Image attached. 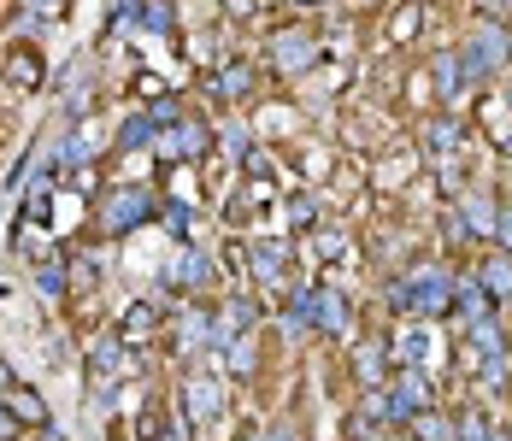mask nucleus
I'll return each mask as SVG.
<instances>
[{
  "mask_svg": "<svg viewBox=\"0 0 512 441\" xmlns=\"http://www.w3.org/2000/svg\"><path fill=\"white\" fill-rule=\"evenodd\" d=\"M130 18L142 30H154V36H177V24H183L177 0H130Z\"/></svg>",
  "mask_w": 512,
  "mask_h": 441,
  "instance_id": "nucleus-28",
  "label": "nucleus"
},
{
  "mask_svg": "<svg viewBox=\"0 0 512 441\" xmlns=\"http://www.w3.org/2000/svg\"><path fill=\"white\" fill-rule=\"evenodd\" d=\"M248 112H254V136L271 147L301 142V130H307V106H289V100H254Z\"/></svg>",
  "mask_w": 512,
  "mask_h": 441,
  "instance_id": "nucleus-16",
  "label": "nucleus"
},
{
  "mask_svg": "<svg viewBox=\"0 0 512 441\" xmlns=\"http://www.w3.org/2000/svg\"><path fill=\"white\" fill-rule=\"evenodd\" d=\"M424 30H430V0H395L389 18H383V42L389 48H412Z\"/></svg>",
  "mask_w": 512,
  "mask_h": 441,
  "instance_id": "nucleus-20",
  "label": "nucleus"
},
{
  "mask_svg": "<svg viewBox=\"0 0 512 441\" xmlns=\"http://www.w3.org/2000/svg\"><path fill=\"white\" fill-rule=\"evenodd\" d=\"M65 0H18V12H59Z\"/></svg>",
  "mask_w": 512,
  "mask_h": 441,
  "instance_id": "nucleus-37",
  "label": "nucleus"
},
{
  "mask_svg": "<svg viewBox=\"0 0 512 441\" xmlns=\"http://www.w3.org/2000/svg\"><path fill=\"white\" fill-rule=\"evenodd\" d=\"M0 406H6L24 430H53V412H48V400H42V389L24 383V377H12V371H0Z\"/></svg>",
  "mask_w": 512,
  "mask_h": 441,
  "instance_id": "nucleus-17",
  "label": "nucleus"
},
{
  "mask_svg": "<svg viewBox=\"0 0 512 441\" xmlns=\"http://www.w3.org/2000/svg\"><path fill=\"white\" fill-rule=\"evenodd\" d=\"M165 283L183 294V300H189V294H212V283H218V259H212L201 242H183L177 259L165 265Z\"/></svg>",
  "mask_w": 512,
  "mask_h": 441,
  "instance_id": "nucleus-14",
  "label": "nucleus"
},
{
  "mask_svg": "<svg viewBox=\"0 0 512 441\" xmlns=\"http://www.w3.org/2000/svg\"><path fill=\"white\" fill-rule=\"evenodd\" d=\"M454 206H460L465 230H471V242L489 247L495 242V218H501V195L495 189H483V183H465L460 195H454Z\"/></svg>",
  "mask_w": 512,
  "mask_h": 441,
  "instance_id": "nucleus-18",
  "label": "nucleus"
},
{
  "mask_svg": "<svg viewBox=\"0 0 512 441\" xmlns=\"http://www.w3.org/2000/svg\"><path fill=\"white\" fill-rule=\"evenodd\" d=\"M436 230H442V247H448V253H454V247H471V230H465V218H460V206H454V200H442Z\"/></svg>",
  "mask_w": 512,
  "mask_h": 441,
  "instance_id": "nucleus-31",
  "label": "nucleus"
},
{
  "mask_svg": "<svg viewBox=\"0 0 512 441\" xmlns=\"http://www.w3.org/2000/svg\"><path fill=\"white\" fill-rule=\"evenodd\" d=\"M283 6H324V0H283Z\"/></svg>",
  "mask_w": 512,
  "mask_h": 441,
  "instance_id": "nucleus-38",
  "label": "nucleus"
},
{
  "mask_svg": "<svg viewBox=\"0 0 512 441\" xmlns=\"http://www.w3.org/2000/svg\"><path fill=\"white\" fill-rule=\"evenodd\" d=\"M424 171V153L418 147H389L383 159H371V189H383V195H395L401 183H412Z\"/></svg>",
  "mask_w": 512,
  "mask_h": 441,
  "instance_id": "nucleus-21",
  "label": "nucleus"
},
{
  "mask_svg": "<svg viewBox=\"0 0 512 441\" xmlns=\"http://www.w3.org/2000/svg\"><path fill=\"white\" fill-rule=\"evenodd\" d=\"M136 95H142V100H154V95H165V83H159L154 71H142V77H136Z\"/></svg>",
  "mask_w": 512,
  "mask_h": 441,
  "instance_id": "nucleus-36",
  "label": "nucleus"
},
{
  "mask_svg": "<svg viewBox=\"0 0 512 441\" xmlns=\"http://www.w3.org/2000/svg\"><path fill=\"white\" fill-rule=\"evenodd\" d=\"M454 48H460L465 83H471V89H489L501 71H512V24H501V18H477V12H471V24H465V36L454 42Z\"/></svg>",
  "mask_w": 512,
  "mask_h": 441,
  "instance_id": "nucleus-2",
  "label": "nucleus"
},
{
  "mask_svg": "<svg viewBox=\"0 0 512 441\" xmlns=\"http://www.w3.org/2000/svg\"><path fill=\"white\" fill-rule=\"evenodd\" d=\"M389 353H395V365H424V353H430V324H424V318H407L401 330H389Z\"/></svg>",
  "mask_w": 512,
  "mask_h": 441,
  "instance_id": "nucleus-25",
  "label": "nucleus"
},
{
  "mask_svg": "<svg viewBox=\"0 0 512 441\" xmlns=\"http://www.w3.org/2000/svg\"><path fill=\"white\" fill-rule=\"evenodd\" d=\"M248 265H254V294H265V300H289L295 294V247H289V236H248Z\"/></svg>",
  "mask_w": 512,
  "mask_h": 441,
  "instance_id": "nucleus-4",
  "label": "nucleus"
},
{
  "mask_svg": "<svg viewBox=\"0 0 512 441\" xmlns=\"http://www.w3.org/2000/svg\"><path fill=\"white\" fill-rule=\"evenodd\" d=\"M165 195H159V183H101V195L89 200V242H124V236H136L142 224H154Z\"/></svg>",
  "mask_w": 512,
  "mask_h": 441,
  "instance_id": "nucleus-1",
  "label": "nucleus"
},
{
  "mask_svg": "<svg viewBox=\"0 0 512 441\" xmlns=\"http://www.w3.org/2000/svg\"><path fill=\"white\" fill-rule=\"evenodd\" d=\"M348 377H354V389H383V383L395 377L389 330H377V336H354V342H348Z\"/></svg>",
  "mask_w": 512,
  "mask_h": 441,
  "instance_id": "nucleus-12",
  "label": "nucleus"
},
{
  "mask_svg": "<svg viewBox=\"0 0 512 441\" xmlns=\"http://www.w3.org/2000/svg\"><path fill=\"white\" fill-rule=\"evenodd\" d=\"M159 195L177 206H201V165H159Z\"/></svg>",
  "mask_w": 512,
  "mask_h": 441,
  "instance_id": "nucleus-24",
  "label": "nucleus"
},
{
  "mask_svg": "<svg viewBox=\"0 0 512 441\" xmlns=\"http://www.w3.org/2000/svg\"><path fill=\"white\" fill-rule=\"evenodd\" d=\"M112 441H124V436H118V430H112Z\"/></svg>",
  "mask_w": 512,
  "mask_h": 441,
  "instance_id": "nucleus-40",
  "label": "nucleus"
},
{
  "mask_svg": "<svg viewBox=\"0 0 512 441\" xmlns=\"http://www.w3.org/2000/svg\"><path fill=\"white\" fill-rule=\"evenodd\" d=\"M259 89H265V65L242 59V53H230L224 65H212L201 77V95H212L218 106H254Z\"/></svg>",
  "mask_w": 512,
  "mask_h": 441,
  "instance_id": "nucleus-8",
  "label": "nucleus"
},
{
  "mask_svg": "<svg viewBox=\"0 0 512 441\" xmlns=\"http://www.w3.org/2000/svg\"><path fill=\"white\" fill-rule=\"evenodd\" d=\"M448 418H454V441H495V418H489L483 406H471V400L454 406Z\"/></svg>",
  "mask_w": 512,
  "mask_h": 441,
  "instance_id": "nucleus-29",
  "label": "nucleus"
},
{
  "mask_svg": "<svg viewBox=\"0 0 512 441\" xmlns=\"http://www.w3.org/2000/svg\"><path fill=\"white\" fill-rule=\"evenodd\" d=\"M0 83L12 95H42L48 89V53H42V42H30V36L6 42L0 48Z\"/></svg>",
  "mask_w": 512,
  "mask_h": 441,
  "instance_id": "nucleus-10",
  "label": "nucleus"
},
{
  "mask_svg": "<svg viewBox=\"0 0 512 441\" xmlns=\"http://www.w3.org/2000/svg\"><path fill=\"white\" fill-rule=\"evenodd\" d=\"M477 142L471 136V118L465 112H448V106H436V112H424L418 118V153H424V165H442V159H465V147Z\"/></svg>",
  "mask_w": 512,
  "mask_h": 441,
  "instance_id": "nucleus-7",
  "label": "nucleus"
},
{
  "mask_svg": "<svg viewBox=\"0 0 512 441\" xmlns=\"http://www.w3.org/2000/svg\"><path fill=\"white\" fill-rule=\"evenodd\" d=\"M224 406H230V389H224V377L183 365V377H177V412H183V418L201 430V424H218V418H224Z\"/></svg>",
  "mask_w": 512,
  "mask_h": 441,
  "instance_id": "nucleus-9",
  "label": "nucleus"
},
{
  "mask_svg": "<svg viewBox=\"0 0 512 441\" xmlns=\"http://www.w3.org/2000/svg\"><path fill=\"white\" fill-rule=\"evenodd\" d=\"M471 277L483 283V294H489L495 306H512V253L483 247V253H477V265H471Z\"/></svg>",
  "mask_w": 512,
  "mask_h": 441,
  "instance_id": "nucleus-22",
  "label": "nucleus"
},
{
  "mask_svg": "<svg viewBox=\"0 0 512 441\" xmlns=\"http://www.w3.org/2000/svg\"><path fill=\"white\" fill-rule=\"evenodd\" d=\"M312 330L324 336V342H354V300L342 283H324L318 277V289H312Z\"/></svg>",
  "mask_w": 512,
  "mask_h": 441,
  "instance_id": "nucleus-11",
  "label": "nucleus"
},
{
  "mask_svg": "<svg viewBox=\"0 0 512 441\" xmlns=\"http://www.w3.org/2000/svg\"><path fill=\"white\" fill-rule=\"evenodd\" d=\"M165 424H171V412H165V400H148L142 412H136V441H165Z\"/></svg>",
  "mask_w": 512,
  "mask_h": 441,
  "instance_id": "nucleus-32",
  "label": "nucleus"
},
{
  "mask_svg": "<svg viewBox=\"0 0 512 441\" xmlns=\"http://www.w3.org/2000/svg\"><path fill=\"white\" fill-rule=\"evenodd\" d=\"M154 142H159V124L136 106L124 124H118V142H112V153H154Z\"/></svg>",
  "mask_w": 512,
  "mask_h": 441,
  "instance_id": "nucleus-26",
  "label": "nucleus"
},
{
  "mask_svg": "<svg viewBox=\"0 0 512 441\" xmlns=\"http://www.w3.org/2000/svg\"><path fill=\"white\" fill-rule=\"evenodd\" d=\"M383 389H389V412H395V430H407V424L418 418V412H424V406H436V389H430L424 365H395V377H389Z\"/></svg>",
  "mask_w": 512,
  "mask_h": 441,
  "instance_id": "nucleus-13",
  "label": "nucleus"
},
{
  "mask_svg": "<svg viewBox=\"0 0 512 441\" xmlns=\"http://www.w3.org/2000/svg\"><path fill=\"white\" fill-rule=\"evenodd\" d=\"M165 353L177 359V365H195L212 342V300L206 294H189L183 300V312H165Z\"/></svg>",
  "mask_w": 512,
  "mask_h": 441,
  "instance_id": "nucleus-5",
  "label": "nucleus"
},
{
  "mask_svg": "<svg viewBox=\"0 0 512 441\" xmlns=\"http://www.w3.org/2000/svg\"><path fill=\"white\" fill-rule=\"evenodd\" d=\"M424 71H430V89H436V106H448V112H465V100H471V83H465L460 48H430V59H424Z\"/></svg>",
  "mask_w": 512,
  "mask_h": 441,
  "instance_id": "nucleus-15",
  "label": "nucleus"
},
{
  "mask_svg": "<svg viewBox=\"0 0 512 441\" xmlns=\"http://www.w3.org/2000/svg\"><path fill=\"white\" fill-rule=\"evenodd\" d=\"M142 112H148V118H154L159 130H171V124H177V118H183V112H189V106H183V95H171V89H165V95L142 100Z\"/></svg>",
  "mask_w": 512,
  "mask_h": 441,
  "instance_id": "nucleus-33",
  "label": "nucleus"
},
{
  "mask_svg": "<svg viewBox=\"0 0 512 441\" xmlns=\"http://www.w3.org/2000/svg\"><path fill=\"white\" fill-rule=\"evenodd\" d=\"M489 247L512 253V200H501V218H495V242H489Z\"/></svg>",
  "mask_w": 512,
  "mask_h": 441,
  "instance_id": "nucleus-34",
  "label": "nucleus"
},
{
  "mask_svg": "<svg viewBox=\"0 0 512 441\" xmlns=\"http://www.w3.org/2000/svg\"><path fill=\"white\" fill-rule=\"evenodd\" d=\"M495 441H512V436H507V424H495Z\"/></svg>",
  "mask_w": 512,
  "mask_h": 441,
  "instance_id": "nucleus-39",
  "label": "nucleus"
},
{
  "mask_svg": "<svg viewBox=\"0 0 512 441\" xmlns=\"http://www.w3.org/2000/svg\"><path fill=\"white\" fill-rule=\"evenodd\" d=\"M407 436L412 441H454V418H448L442 406H424V412L407 424Z\"/></svg>",
  "mask_w": 512,
  "mask_h": 441,
  "instance_id": "nucleus-30",
  "label": "nucleus"
},
{
  "mask_svg": "<svg viewBox=\"0 0 512 441\" xmlns=\"http://www.w3.org/2000/svg\"><path fill=\"white\" fill-rule=\"evenodd\" d=\"M212 153H218V130L206 124L195 106H189V112H183L171 130H159V142H154V159H159V165H206Z\"/></svg>",
  "mask_w": 512,
  "mask_h": 441,
  "instance_id": "nucleus-6",
  "label": "nucleus"
},
{
  "mask_svg": "<svg viewBox=\"0 0 512 441\" xmlns=\"http://www.w3.org/2000/svg\"><path fill=\"white\" fill-rule=\"evenodd\" d=\"M307 253L318 259V265H336V259H348V253H354V242H348V230H342V224H324V218H318V230H307Z\"/></svg>",
  "mask_w": 512,
  "mask_h": 441,
  "instance_id": "nucleus-27",
  "label": "nucleus"
},
{
  "mask_svg": "<svg viewBox=\"0 0 512 441\" xmlns=\"http://www.w3.org/2000/svg\"><path fill=\"white\" fill-rule=\"evenodd\" d=\"M24 436H30V430H24V424H18V418L0 406V441H24Z\"/></svg>",
  "mask_w": 512,
  "mask_h": 441,
  "instance_id": "nucleus-35",
  "label": "nucleus"
},
{
  "mask_svg": "<svg viewBox=\"0 0 512 441\" xmlns=\"http://www.w3.org/2000/svg\"><path fill=\"white\" fill-rule=\"evenodd\" d=\"M259 65H265V77L301 83V77H312L324 65V30H312V24H277L265 36V59Z\"/></svg>",
  "mask_w": 512,
  "mask_h": 441,
  "instance_id": "nucleus-3",
  "label": "nucleus"
},
{
  "mask_svg": "<svg viewBox=\"0 0 512 441\" xmlns=\"http://www.w3.org/2000/svg\"><path fill=\"white\" fill-rule=\"evenodd\" d=\"M112 330L142 353V347H154L159 336H165V306H159V300H130V306L118 312V324H112Z\"/></svg>",
  "mask_w": 512,
  "mask_h": 441,
  "instance_id": "nucleus-19",
  "label": "nucleus"
},
{
  "mask_svg": "<svg viewBox=\"0 0 512 441\" xmlns=\"http://www.w3.org/2000/svg\"><path fill=\"white\" fill-rule=\"evenodd\" d=\"M318 218H324V189H283V224H289V236H307L318 230Z\"/></svg>",
  "mask_w": 512,
  "mask_h": 441,
  "instance_id": "nucleus-23",
  "label": "nucleus"
}]
</instances>
